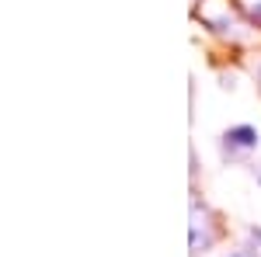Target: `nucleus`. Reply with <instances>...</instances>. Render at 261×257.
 I'll return each mask as SVG.
<instances>
[{
  "label": "nucleus",
  "mask_w": 261,
  "mask_h": 257,
  "mask_svg": "<svg viewBox=\"0 0 261 257\" xmlns=\"http://www.w3.org/2000/svg\"><path fill=\"white\" fill-rule=\"evenodd\" d=\"M258 129L254 125H233V129H226L220 139V146H223V157L226 160H241L244 153H251V150H258Z\"/></svg>",
  "instance_id": "f257e3e1"
},
{
  "label": "nucleus",
  "mask_w": 261,
  "mask_h": 257,
  "mask_svg": "<svg viewBox=\"0 0 261 257\" xmlns=\"http://www.w3.org/2000/svg\"><path fill=\"white\" fill-rule=\"evenodd\" d=\"M202 219H205V205L192 202V254H205L220 237V233H209V222Z\"/></svg>",
  "instance_id": "f03ea898"
},
{
  "label": "nucleus",
  "mask_w": 261,
  "mask_h": 257,
  "mask_svg": "<svg viewBox=\"0 0 261 257\" xmlns=\"http://www.w3.org/2000/svg\"><path fill=\"white\" fill-rule=\"evenodd\" d=\"M241 11L251 18V24L261 28V0H241Z\"/></svg>",
  "instance_id": "7ed1b4c3"
},
{
  "label": "nucleus",
  "mask_w": 261,
  "mask_h": 257,
  "mask_svg": "<svg viewBox=\"0 0 261 257\" xmlns=\"http://www.w3.org/2000/svg\"><path fill=\"white\" fill-rule=\"evenodd\" d=\"M226 257H254V254H247V250H230Z\"/></svg>",
  "instance_id": "20e7f679"
},
{
  "label": "nucleus",
  "mask_w": 261,
  "mask_h": 257,
  "mask_svg": "<svg viewBox=\"0 0 261 257\" xmlns=\"http://www.w3.org/2000/svg\"><path fill=\"white\" fill-rule=\"evenodd\" d=\"M254 80H258V87H261V60L254 63Z\"/></svg>",
  "instance_id": "39448f33"
}]
</instances>
